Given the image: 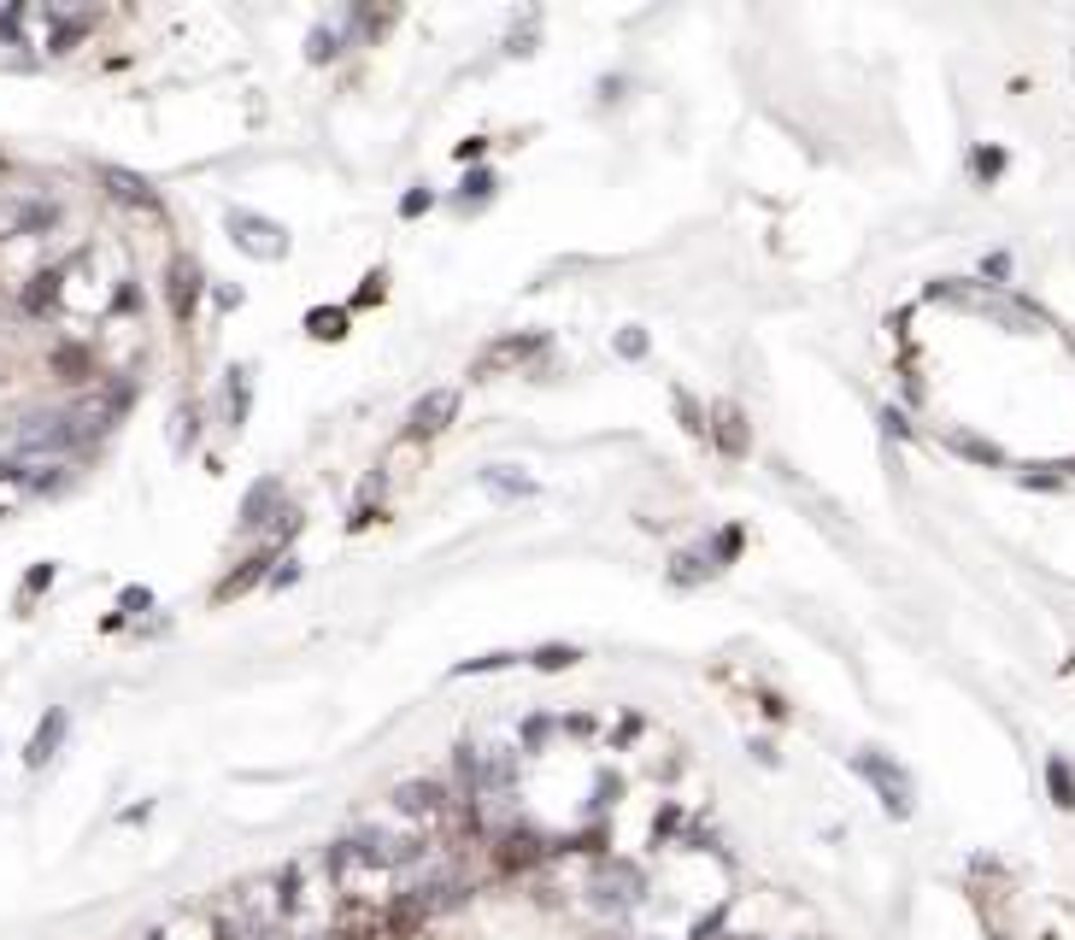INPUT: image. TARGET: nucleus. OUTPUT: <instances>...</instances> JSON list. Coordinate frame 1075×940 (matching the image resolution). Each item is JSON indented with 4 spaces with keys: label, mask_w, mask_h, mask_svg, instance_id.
I'll use <instances>...</instances> for the list:
<instances>
[{
    "label": "nucleus",
    "mask_w": 1075,
    "mask_h": 940,
    "mask_svg": "<svg viewBox=\"0 0 1075 940\" xmlns=\"http://www.w3.org/2000/svg\"><path fill=\"white\" fill-rule=\"evenodd\" d=\"M852 770H859L864 782L876 788L882 812H888L893 823H905V817H911V800H917V788H911V770H905V764H893L888 752L870 747V752H859V759H852Z\"/></svg>",
    "instance_id": "obj_1"
},
{
    "label": "nucleus",
    "mask_w": 1075,
    "mask_h": 940,
    "mask_svg": "<svg viewBox=\"0 0 1075 940\" xmlns=\"http://www.w3.org/2000/svg\"><path fill=\"white\" fill-rule=\"evenodd\" d=\"M641 893H647V876L635 870L629 858H600L588 870V900L600 905V911H635V905H641Z\"/></svg>",
    "instance_id": "obj_2"
},
{
    "label": "nucleus",
    "mask_w": 1075,
    "mask_h": 940,
    "mask_svg": "<svg viewBox=\"0 0 1075 940\" xmlns=\"http://www.w3.org/2000/svg\"><path fill=\"white\" fill-rule=\"evenodd\" d=\"M224 224H229V236H236L241 253H253V259H283L288 253V229L259 218V212H229Z\"/></svg>",
    "instance_id": "obj_3"
},
{
    "label": "nucleus",
    "mask_w": 1075,
    "mask_h": 940,
    "mask_svg": "<svg viewBox=\"0 0 1075 940\" xmlns=\"http://www.w3.org/2000/svg\"><path fill=\"white\" fill-rule=\"evenodd\" d=\"M453 412H459L453 388H429V394L412 406V417H405V429H412V441H429V436H441V429L453 424Z\"/></svg>",
    "instance_id": "obj_4"
},
{
    "label": "nucleus",
    "mask_w": 1075,
    "mask_h": 940,
    "mask_svg": "<svg viewBox=\"0 0 1075 940\" xmlns=\"http://www.w3.org/2000/svg\"><path fill=\"white\" fill-rule=\"evenodd\" d=\"M711 441H717V453L723 459H747V447H752V429H747V412H740V406H729V400H723V406H711Z\"/></svg>",
    "instance_id": "obj_5"
},
{
    "label": "nucleus",
    "mask_w": 1075,
    "mask_h": 940,
    "mask_svg": "<svg viewBox=\"0 0 1075 940\" xmlns=\"http://www.w3.org/2000/svg\"><path fill=\"white\" fill-rule=\"evenodd\" d=\"M165 294H171V317L188 324V317H195V300H200V265H195V259H171Z\"/></svg>",
    "instance_id": "obj_6"
},
{
    "label": "nucleus",
    "mask_w": 1075,
    "mask_h": 940,
    "mask_svg": "<svg viewBox=\"0 0 1075 940\" xmlns=\"http://www.w3.org/2000/svg\"><path fill=\"white\" fill-rule=\"evenodd\" d=\"M65 729H71V717L60 712V705H53V712L36 723L30 747H24V764H30V770H48V764H53V752H60V741H65Z\"/></svg>",
    "instance_id": "obj_7"
},
{
    "label": "nucleus",
    "mask_w": 1075,
    "mask_h": 940,
    "mask_svg": "<svg viewBox=\"0 0 1075 940\" xmlns=\"http://www.w3.org/2000/svg\"><path fill=\"white\" fill-rule=\"evenodd\" d=\"M100 183L112 188V200H124V206H141V212H159V195L141 177H129V171H118V165H107L100 171Z\"/></svg>",
    "instance_id": "obj_8"
},
{
    "label": "nucleus",
    "mask_w": 1075,
    "mask_h": 940,
    "mask_svg": "<svg viewBox=\"0 0 1075 940\" xmlns=\"http://www.w3.org/2000/svg\"><path fill=\"white\" fill-rule=\"evenodd\" d=\"M265 564H271V547H259V553L253 559H241V571L236 576H224V582H217V605H224V600H236V594H247V588H253L259 582V576H265Z\"/></svg>",
    "instance_id": "obj_9"
},
{
    "label": "nucleus",
    "mask_w": 1075,
    "mask_h": 940,
    "mask_svg": "<svg viewBox=\"0 0 1075 940\" xmlns=\"http://www.w3.org/2000/svg\"><path fill=\"white\" fill-rule=\"evenodd\" d=\"M283 500V488L277 482H259L253 494H247V505H241V529H265L271 524V505Z\"/></svg>",
    "instance_id": "obj_10"
},
{
    "label": "nucleus",
    "mask_w": 1075,
    "mask_h": 940,
    "mask_svg": "<svg viewBox=\"0 0 1075 940\" xmlns=\"http://www.w3.org/2000/svg\"><path fill=\"white\" fill-rule=\"evenodd\" d=\"M1046 788H1052V800L1064 805V812H1075V770H1070V759L1046 764Z\"/></svg>",
    "instance_id": "obj_11"
},
{
    "label": "nucleus",
    "mask_w": 1075,
    "mask_h": 940,
    "mask_svg": "<svg viewBox=\"0 0 1075 940\" xmlns=\"http://www.w3.org/2000/svg\"><path fill=\"white\" fill-rule=\"evenodd\" d=\"M483 482H488V488H500V494H535V482H529V476H517L512 465H500V471H488V476H483Z\"/></svg>",
    "instance_id": "obj_12"
},
{
    "label": "nucleus",
    "mask_w": 1075,
    "mask_h": 940,
    "mask_svg": "<svg viewBox=\"0 0 1075 940\" xmlns=\"http://www.w3.org/2000/svg\"><path fill=\"white\" fill-rule=\"evenodd\" d=\"M529 664H535V670H571V664H576V647H541V653H535Z\"/></svg>",
    "instance_id": "obj_13"
},
{
    "label": "nucleus",
    "mask_w": 1075,
    "mask_h": 940,
    "mask_svg": "<svg viewBox=\"0 0 1075 940\" xmlns=\"http://www.w3.org/2000/svg\"><path fill=\"white\" fill-rule=\"evenodd\" d=\"M493 188H500V183H493V171H471V177H464V206H476V200H488Z\"/></svg>",
    "instance_id": "obj_14"
},
{
    "label": "nucleus",
    "mask_w": 1075,
    "mask_h": 940,
    "mask_svg": "<svg viewBox=\"0 0 1075 940\" xmlns=\"http://www.w3.org/2000/svg\"><path fill=\"white\" fill-rule=\"evenodd\" d=\"M341 324H347V312H312L307 317V329H312V336H324V341H336Z\"/></svg>",
    "instance_id": "obj_15"
},
{
    "label": "nucleus",
    "mask_w": 1075,
    "mask_h": 940,
    "mask_svg": "<svg viewBox=\"0 0 1075 940\" xmlns=\"http://www.w3.org/2000/svg\"><path fill=\"white\" fill-rule=\"evenodd\" d=\"M247 417V371H229V424Z\"/></svg>",
    "instance_id": "obj_16"
},
{
    "label": "nucleus",
    "mask_w": 1075,
    "mask_h": 940,
    "mask_svg": "<svg viewBox=\"0 0 1075 940\" xmlns=\"http://www.w3.org/2000/svg\"><path fill=\"white\" fill-rule=\"evenodd\" d=\"M48 582H53V564H36V571H30V582L18 588V605H24V600H36V594H41V588H48Z\"/></svg>",
    "instance_id": "obj_17"
},
{
    "label": "nucleus",
    "mask_w": 1075,
    "mask_h": 940,
    "mask_svg": "<svg viewBox=\"0 0 1075 940\" xmlns=\"http://www.w3.org/2000/svg\"><path fill=\"white\" fill-rule=\"evenodd\" d=\"M617 353H623V359H641V353H647V329H623V336H617Z\"/></svg>",
    "instance_id": "obj_18"
},
{
    "label": "nucleus",
    "mask_w": 1075,
    "mask_h": 940,
    "mask_svg": "<svg viewBox=\"0 0 1075 940\" xmlns=\"http://www.w3.org/2000/svg\"><path fill=\"white\" fill-rule=\"evenodd\" d=\"M999 165H1005V153H999V148H982V153H976V177L993 183V177H999Z\"/></svg>",
    "instance_id": "obj_19"
},
{
    "label": "nucleus",
    "mask_w": 1075,
    "mask_h": 940,
    "mask_svg": "<svg viewBox=\"0 0 1075 940\" xmlns=\"http://www.w3.org/2000/svg\"><path fill=\"white\" fill-rule=\"evenodd\" d=\"M676 412H682V424H688V429H705L700 424L705 412H700V400H693V394H676Z\"/></svg>",
    "instance_id": "obj_20"
},
{
    "label": "nucleus",
    "mask_w": 1075,
    "mask_h": 940,
    "mask_svg": "<svg viewBox=\"0 0 1075 940\" xmlns=\"http://www.w3.org/2000/svg\"><path fill=\"white\" fill-rule=\"evenodd\" d=\"M312 60H317V65L336 60V30H317V36H312Z\"/></svg>",
    "instance_id": "obj_21"
},
{
    "label": "nucleus",
    "mask_w": 1075,
    "mask_h": 940,
    "mask_svg": "<svg viewBox=\"0 0 1075 940\" xmlns=\"http://www.w3.org/2000/svg\"><path fill=\"white\" fill-rule=\"evenodd\" d=\"M523 747H547V717H529V723H523Z\"/></svg>",
    "instance_id": "obj_22"
},
{
    "label": "nucleus",
    "mask_w": 1075,
    "mask_h": 940,
    "mask_svg": "<svg viewBox=\"0 0 1075 940\" xmlns=\"http://www.w3.org/2000/svg\"><path fill=\"white\" fill-rule=\"evenodd\" d=\"M405 218H417V212H429V188H412V195H405Z\"/></svg>",
    "instance_id": "obj_23"
},
{
    "label": "nucleus",
    "mask_w": 1075,
    "mask_h": 940,
    "mask_svg": "<svg viewBox=\"0 0 1075 940\" xmlns=\"http://www.w3.org/2000/svg\"><path fill=\"white\" fill-rule=\"evenodd\" d=\"M124 612H148V588H124Z\"/></svg>",
    "instance_id": "obj_24"
},
{
    "label": "nucleus",
    "mask_w": 1075,
    "mask_h": 940,
    "mask_svg": "<svg viewBox=\"0 0 1075 940\" xmlns=\"http://www.w3.org/2000/svg\"><path fill=\"white\" fill-rule=\"evenodd\" d=\"M7 171H12V165H7V153H0V183H7Z\"/></svg>",
    "instance_id": "obj_25"
}]
</instances>
